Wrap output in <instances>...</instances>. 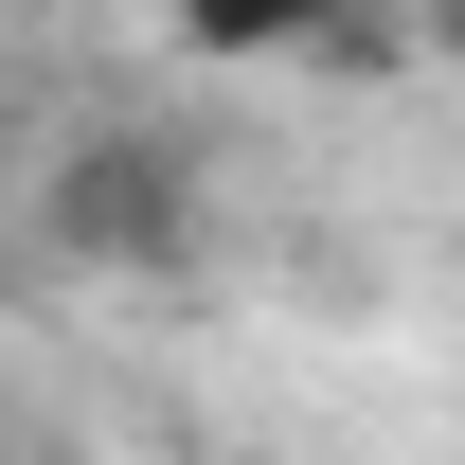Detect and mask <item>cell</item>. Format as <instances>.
<instances>
[{
    "label": "cell",
    "mask_w": 465,
    "mask_h": 465,
    "mask_svg": "<svg viewBox=\"0 0 465 465\" xmlns=\"http://www.w3.org/2000/svg\"><path fill=\"white\" fill-rule=\"evenodd\" d=\"M179 215H197V162H179V143H143V125H108V143H90V162L54 179V251H179Z\"/></svg>",
    "instance_id": "cell-1"
},
{
    "label": "cell",
    "mask_w": 465,
    "mask_h": 465,
    "mask_svg": "<svg viewBox=\"0 0 465 465\" xmlns=\"http://www.w3.org/2000/svg\"><path fill=\"white\" fill-rule=\"evenodd\" d=\"M179 36L197 54H304V36H341V0H179Z\"/></svg>",
    "instance_id": "cell-2"
}]
</instances>
